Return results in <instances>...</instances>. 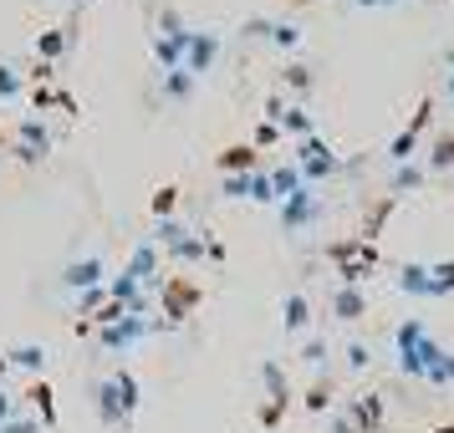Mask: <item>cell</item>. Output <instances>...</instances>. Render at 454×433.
Segmentation results:
<instances>
[{
    "label": "cell",
    "instance_id": "8992f818",
    "mask_svg": "<svg viewBox=\"0 0 454 433\" xmlns=\"http://www.w3.org/2000/svg\"><path fill=\"white\" fill-rule=\"evenodd\" d=\"M363 316H368V290L363 286L332 290V321H363Z\"/></svg>",
    "mask_w": 454,
    "mask_h": 433
},
{
    "label": "cell",
    "instance_id": "f35d334b",
    "mask_svg": "<svg viewBox=\"0 0 454 433\" xmlns=\"http://www.w3.org/2000/svg\"><path fill=\"white\" fill-rule=\"evenodd\" d=\"M77 306H82V316H98V311L107 306V290H103V286H92V290H82V301H77Z\"/></svg>",
    "mask_w": 454,
    "mask_h": 433
},
{
    "label": "cell",
    "instance_id": "d6986e66",
    "mask_svg": "<svg viewBox=\"0 0 454 433\" xmlns=\"http://www.w3.org/2000/svg\"><path fill=\"white\" fill-rule=\"evenodd\" d=\"M454 168V133H439L429 148V174H450Z\"/></svg>",
    "mask_w": 454,
    "mask_h": 433
},
{
    "label": "cell",
    "instance_id": "2e32d148",
    "mask_svg": "<svg viewBox=\"0 0 454 433\" xmlns=\"http://www.w3.org/2000/svg\"><path fill=\"white\" fill-rule=\"evenodd\" d=\"M261 377H266L270 403H281V408H291V383H286V372H281V362H261Z\"/></svg>",
    "mask_w": 454,
    "mask_h": 433
},
{
    "label": "cell",
    "instance_id": "6da1fadb",
    "mask_svg": "<svg viewBox=\"0 0 454 433\" xmlns=\"http://www.w3.org/2000/svg\"><path fill=\"white\" fill-rule=\"evenodd\" d=\"M332 266L342 275V286H363L372 270H378V245H372L368 235H348V240H332L327 245Z\"/></svg>",
    "mask_w": 454,
    "mask_h": 433
},
{
    "label": "cell",
    "instance_id": "681fc988",
    "mask_svg": "<svg viewBox=\"0 0 454 433\" xmlns=\"http://www.w3.org/2000/svg\"><path fill=\"white\" fill-rule=\"evenodd\" d=\"M434 433H454V423H444V429H434Z\"/></svg>",
    "mask_w": 454,
    "mask_h": 433
},
{
    "label": "cell",
    "instance_id": "484cf974",
    "mask_svg": "<svg viewBox=\"0 0 454 433\" xmlns=\"http://www.w3.org/2000/svg\"><path fill=\"white\" fill-rule=\"evenodd\" d=\"M424 179H429V168H419V164L393 168V194H409V189H419Z\"/></svg>",
    "mask_w": 454,
    "mask_h": 433
},
{
    "label": "cell",
    "instance_id": "e575fe53",
    "mask_svg": "<svg viewBox=\"0 0 454 433\" xmlns=\"http://www.w3.org/2000/svg\"><path fill=\"white\" fill-rule=\"evenodd\" d=\"M270 26H276V21H266V16H250V21L240 26V36H246V42H270Z\"/></svg>",
    "mask_w": 454,
    "mask_h": 433
},
{
    "label": "cell",
    "instance_id": "d6a6232c",
    "mask_svg": "<svg viewBox=\"0 0 454 433\" xmlns=\"http://www.w3.org/2000/svg\"><path fill=\"white\" fill-rule=\"evenodd\" d=\"M317 153H327V143L311 133V138H301V143L291 148V164H307V159H317Z\"/></svg>",
    "mask_w": 454,
    "mask_h": 433
},
{
    "label": "cell",
    "instance_id": "5b68a950",
    "mask_svg": "<svg viewBox=\"0 0 454 433\" xmlns=\"http://www.w3.org/2000/svg\"><path fill=\"white\" fill-rule=\"evenodd\" d=\"M215 62H220V36H215V31H189L184 72H189V77H205Z\"/></svg>",
    "mask_w": 454,
    "mask_h": 433
},
{
    "label": "cell",
    "instance_id": "f1b7e54d",
    "mask_svg": "<svg viewBox=\"0 0 454 433\" xmlns=\"http://www.w3.org/2000/svg\"><path fill=\"white\" fill-rule=\"evenodd\" d=\"M429 281H434V301H439V296H454V260L429 266Z\"/></svg>",
    "mask_w": 454,
    "mask_h": 433
},
{
    "label": "cell",
    "instance_id": "836d02e7",
    "mask_svg": "<svg viewBox=\"0 0 454 433\" xmlns=\"http://www.w3.org/2000/svg\"><path fill=\"white\" fill-rule=\"evenodd\" d=\"M327 403H332V383H327V377H317V383H311V392H307V408L322 413Z\"/></svg>",
    "mask_w": 454,
    "mask_h": 433
},
{
    "label": "cell",
    "instance_id": "4316f807",
    "mask_svg": "<svg viewBox=\"0 0 454 433\" xmlns=\"http://www.w3.org/2000/svg\"><path fill=\"white\" fill-rule=\"evenodd\" d=\"M42 362H46V352H42V347H16V352H5V367L42 372Z\"/></svg>",
    "mask_w": 454,
    "mask_h": 433
},
{
    "label": "cell",
    "instance_id": "1f68e13d",
    "mask_svg": "<svg viewBox=\"0 0 454 433\" xmlns=\"http://www.w3.org/2000/svg\"><path fill=\"white\" fill-rule=\"evenodd\" d=\"M270 42L281 46V51H296V46H301V31H296L291 21H276L270 26Z\"/></svg>",
    "mask_w": 454,
    "mask_h": 433
},
{
    "label": "cell",
    "instance_id": "9c48e42d",
    "mask_svg": "<svg viewBox=\"0 0 454 433\" xmlns=\"http://www.w3.org/2000/svg\"><path fill=\"white\" fill-rule=\"evenodd\" d=\"M215 164H220V174H255L261 168V153H255V143H230Z\"/></svg>",
    "mask_w": 454,
    "mask_h": 433
},
{
    "label": "cell",
    "instance_id": "60d3db41",
    "mask_svg": "<svg viewBox=\"0 0 454 433\" xmlns=\"http://www.w3.org/2000/svg\"><path fill=\"white\" fill-rule=\"evenodd\" d=\"M276 133H281V128H276V123H261V128H255V153H261V148H270V143H276Z\"/></svg>",
    "mask_w": 454,
    "mask_h": 433
},
{
    "label": "cell",
    "instance_id": "f546056e",
    "mask_svg": "<svg viewBox=\"0 0 454 433\" xmlns=\"http://www.w3.org/2000/svg\"><path fill=\"white\" fill-rule=\"evenodd\" d=\"M250 199H255V205H276V189H270V168H255V174H250Z\"/></svg>",
    "mask_w": 454,
    "mask_h": 433
},
{
    "label": "cell",
    "instance_id": "f6af8a7d",
    "mask_svg": "<svg viewBox=\"0 0 454 433\" xmlns=\"http://www.w3.org/2000/svg\"><path fill=\"white\" fill-rule=\"evenodd\" d=\"M322 357H327V347H322V342H307V362L311 367H322Z\"/></svg>",
    "mask_w": 454,
    "mask_h": 433
},
{
    "label": "cell",
    "instance_id": "b9f144b4",
    "mask_svg": "<svg viewBox=\"0 0 454 433\" xmlns=\"http://www.w3.org/2000/svg\"><path fill=\"white\" fill-rule=\"evenodd\" d=\"M332 433H357V423H352V413H332Z\"/></svg>",
    "mask_w": 454,
    "mask_h": 433
},
{
    "label": "cell",
    "instance_id": "ba28073f",
    "mask_svg": "<svg viewBox=\"0 0 454 433\" xmlns=\"http://www.w3.org/2000/svg\"><path fill=\"white\" fill-rule=\"evenodd\" d=\"M144 331H148V321H144V316H123V321H113V327H103V347L123 352V347H133V342H138Z\"/></svg>",
    "mask_w": 454,
    "mask_h": 433
},
{
    "label": "cell",
    "instance_id": "7c38bea8",
    "mask_svg": "<svg viewBox=\"0 0 454 433\" xmlns=\"http://www.w3.org/2000/svg\"><path fill=\"white\" fill-rule=\"evenodd\" d=\"M98 418H103L107 429H123V423H128L123 398H118V383H113V377H107L103 388H98Z\"/></svg>",
    "mask_w": 454,
    "mask_h": 433
},
{
    "label": "cell",
    "instance_id": "5bb4252c",
    "mask_svg": "<svg viewBox=\"0 0 454 433\" xmlns=\"http://www.w3.org/2000/svg\"><path fill=\"white\" fill-rule=\"evenodd\" d=\"M200 301V290L194 286H179L174 275H168V290H164V306H168V321H184L189 316V306Z\"/></svg>",
    "mask_w": 454,
    "mask_h": 433
},
{
    "label": "cell",
    "instance_id": "ac0fdd59",
    "mask_svg": "<svg viewBox=\"0 0 454 433\" xmlns=\"http://www.w3.org/2000/svg\"><path fill=\"white\" fill-rule=\"evenodd\" d=\"M270 189H276V205H281V199H291V194L301 189V168H296V164L270 168Z\"/></svg>",
    "mask_w": 454,
    "mask_h": 433
},
{
    "label": "cell",
    "instance_id": "ab89813d",
    "mask_svg": "<svg viewBox=\"0 0 454 433\" xmlns=\"http://www.w3.org/2000/svg\"><path fill=\"white\" fill-rule=\"evenodd\" d=\"M368 362H372L368 342H352V347H348V367H357V372H363V367H368Z\"/></svg>",
    "mask_w": 454,
    "mask_h": 433
},
{
    "label": "cell",
    "instance_id": "4dcf8cb0",
    "mask_svg": "<svg viewBox=\"0 0 454 433\" xmlns=\"http://www.w3.org/2000/svg\"><path fill=\"white\" fill-rule=\"evenodd\" d=\"M159 36H168V42H189L184 21H179V11H159Z\"/></svg>",
    "mask_w": 454,
    "mask_h": 433
},
{
    "label": "cell",
    "instance_id": "74e56055",
    "mask_svg": "<svg viewBox=\"0 0 454 433\" xmlns=\"http://www.w3.org/2000/svg\"><path fill=\"white\" fill-rule=\"evenodd\" d=\"M0 97H21V72L0 62Z\"/></svg>",
    "mask_w": 454,
    "mask_h": 433
},
{
    "label": "cell",
    "instance_id": "9a60e30c",
    "mask_svg": "<svg viewBox=\"0 0 454 433\" xmlns=\"http://www.w3.org/2000/svg\"><path fill=\"white\" fill-rule=\"evenodd\" d=\"M281 321H286V331H307L311 327V306L301 290H291L286 301H281Z\"/></svg>",
    "mask_w": 454,
    "mask_h": 433
},
{
    "label": "cell",
    "instance_id": "d4e9b609",
    "mask_svg": "<svg viewBox=\"0 0 454 433\" xmlns=\"http://www.w3.org/2000/svg\"><path fill=\"white\" fill-rule=\"evenodd\" d=\"M67 42H72L67 31H46L42 42H36V57H42V66H51V62H57V57L67 51Z\"/></svg>",
    "mask_w": 454,
    "mask_h": 433
},
{
    "label": "cell",
    "instance_id": "8fae6325",
    "mask_svg": "<svg viewBox=\"0 0 454 433\" xmlns=\"http://www.w3.org/2000/svg\"><path fill=\"white\" fill-rule=\"evenodd\" d=\"M62 281H67L72 290H92V286H103V260H98V255H87V260H72Z\"/></svg>",
    "mask_w": 454,
    "mask_h": 433
},
{
    "label": "cell",
    "instance_id": "30bf717a",
    "mask_svg": "<svg viewBox=\"0 0 454 433\" xmlns=\"http://www.w3.org/2000/svg\"><path fill=\"white\" fill-rule=\"evenodd\" d=\"M123 275H128V281H138V286H144V281H153V275H159V245H153V240H144V245L128 255Z\"/></svg>",
    "mask_w": 454,
    "mask_h": 433
},
{
    "label": "cell",
    "instance_id": "bcb514c9",
    "mask_svg": "<svg viewBox=\"0 0 454 433\" xmlns=\"http://www.w3.org/2000/svg\"><path fill=\"white\" fill-rule=\"evenodd\" d=\"M444 97L454 103V72H444Z\"/></svg>",
    "mask_w": 454,
    "mask_h": 433
},
{
    "label": "cell",
    "instance_id": "7dc6e473",
    "mask_svg": "<svg viewBox=\"0 0 454 433\" xmlns=\"http://www.w3.org/2000/svg\"><path fill=\"white\" fill-rule=\"evenodd\" d=\"M357 5H363V11H372V5H398V0H357Z\"/></svg>",
    "mask_w": 454,
    "mask_h": 433
},
{
    "label": "cell",
    "instance_id": "ffe728a7",
    "mask_svg": "<svg viewBox=\"0 0 454 433\" xmlns=\"http://www.w3.org/2000/svg\"><path fill=\"white\" fill-rule=\"evenodd\" d=\"M276 123L286 128L296 143H301V138H311V118H307V107H281V118H276Z\"/></svg>",
    "mask_w": 454,
    "mask_h": 433
},
{
    "label": "cell",
    "instance_id": "d590c367",
    "mask_svg": "<svg viewBox=\"0 0 454 433\" xmlns=\"http://www.w3.org/2000/svg\"><path fill=\"white\" fill-rule=\"evenodd\" d=\"M286 87H291V92H311V66L291 62V66H286Z\"/></svg>",
    "mask_w": 454,
    "mask_h": 433
},
{
    "label": "cell",
    "instance_id": "7bdbcfd3",
    "mask_svg": "<svg viewBox=\"0 0 454 433\" xmlns=\"http://www.w3.org/2000/svg\"><path fill=\"white\" fill-rule=\"evenodd\" d=\"M0 433H36L31 418H11V423H0Z\"/></svg>",
    "mask_w": 454,
    "mask_h": 433
},
{
    "label": "cell",
    "instance_id": "cb8c5ba5",
    "mask_svg": "<svg viewBox=\"0 0 454 433\" xmlns=\"http://www.w3.org/2000/svg\"><path fill=\"white\" fill-rule=\"evenodd\" d=\"M31 403H36V418H46V429H51V423H57V403H51V383H42V377H36V383H31Z\"/></svg>",
    "mask_w": 454,
    "mask_h": 433
},
{
    "label": "cell",
    "instance_id": "ee69618b",
    "mask_svg": "<svg viewBox=\"0 0 454 433\" xmlns=\"http://www.w3.org/2000/svg\"><path fill=\"white\" fill-rule=\"evenodd\" d=\"M11 418H16V398L0 388V423H11Z\"/></svg>",
    "mask_w": 454,
    "mask_h": 433
},
{
    "label": "cell",
    "instance_id": "277c9868",
    "mask_svg": "<svg viewBox=\"0 0 454 433\" xmlns=\"http://www.w3.org/2000/svg\"><path fill=\"white\" fill-rule=\"evenodd\" d=\"M317 189H296V194H291V199H281V229H286V235H301V229H311L317 225Z\"/></svg>",
    "mask_w": 454,
    "mask_h": 433
},
{
    "label": "cell",
    "instance_id": "3957f363",
    "mask_svg": "<svg viewBox=\"0 0 454 433\" xmlns=\"http://www.w3.org/2000/svg\"><path fill=\"white\" fill-rule=\"evenodd\" d=\"M429 123H434V97H424V103H419V112L409 118V128H403V133L393 138V148H388L393 168H403L413 159V148H419V138H424V128H429Z\"/></svg>",
    "mask_w": 454,
    "mask_h": 433
},
{
    "label": "cell",
    "instance_id": "4fadbf2b",
    "mask_svg": "<svg viewBox=\"0 0 454 433\" xmlns=\"http://www.w3.org/2000/svg\"><path fill=\"white\" fill-rule=\"evenodd\" d=\"M296 168H301V184L311 189V184H322V179H332V174H342V159L327 148V153H317V159H307V164H296Z\"/></svg>",
    "mask_w": 454,
    "mask_h": 433
},
{
    "label": "cell",
    "instance_id": "e0dca14e",
    "mask_svg": "<svg viewBox=\"0 0 454 433\" xmlns=\"http://www.w3.org/2000/svg\"><path fill=\"white\" fill-rule=\"evenodd\" d=\"M398 290H409V296H429V301H434L429 266H403V270H398Z\"/></svg>",
    "mask_w": 454,
    "mask_h": 433
},
{
    "label": "cell",
    "instance_id": "52a82bcc",
    "mask_svg": "<svg viewBox=\"0 0 454 433\" xmlns=\"http://www.w3.org/2000/svg\"><path fill=\"white\" fill-rule=\"evenodd\" d=\"M46 148H51V133H46V123H42V118H26V123H21V138H16V159H21V164H36Z\"/></svg>",
    "mask_w": 454,
    "mask_h": 433
},
{
    "label": "cell",
    "instance_id": "83f0119b",
    "mask_svg": "<svg viewBox=\"0 0 454 433\" xmlns=\"http://www.w3.org/2000/svg\"><path fill=\"white\" fill-rule=\"evenodd\" d=\"M174 205H179V184H164V189H153V220H174Z\"/></svg>",
    "mask_w": 454,
    "mask_h": 433
},
{
    "label": "cell",
    "instance_id": "7402d4cb",
    "mask_svg": "<svg viewBox=\"0 0 454 433\" xmlns=\"http://www.w3.org/2000/svg\"><path fill=\"white\" fill-rule=\"evenodd\" d=\"M189 240V229L184 225H174V220H159V229H153V245L159 250H168V255H174V250L184 245Z\"/></svg>",
    "mask_w": 454,
    "mask_h": 433
},
{
    "label": "cell",
    "instance_id": "603a6c76",
    "mask_svg": "<svg viewBox=\"0 0 454 433\" xmlns=\"http://www.w3.org/2000/svg\"><path fill=\"white\" fill-rule=\"evenodd\" d=\"M424 383H439V388H454V352H434V362H429V377Z\"/></svg>",
    "mask_w": 454,
    "mask_h": 433
},
{
    "label": "cell",
    "instance_id": "7a4b0ae2",
    "mask_svg": "<svg viewBox=\"0 0 454 433\" xmlns=\"http://www.w3.org/2000/svg\"><path fill=\"white\" fill-rule=\"evenodd\" d=\"M393 342H398V372L403 377H429V362H434V352H439V342L429 336L424 321H403V327L393 331Z\"/></svg>",
    "mask_w": 454,
    "mask_h": 433
},
{
    "label": "cell",
    "instance_id": "44dd1931",
    "mask_svg": "<svg viewBox=\"0 0 454 433\" xmlns=\"http://www.w3.org/2000/svg\"><path fill=\"white\" fill-rule=\"evenodd\" d=\"M189 92H194V77H189L184 66H179V72H164V97L168 103H189Z\"/></svg>",
    "mask_w": 454,
    "mask_h": 433
},
{
    "label": "cell",
    "instance_id": "c3c4849f",
    "mask_svg": "<svg viewBox=\"0 0 454 433\" xmlns=\"http://www.w3.org/2000/svg\"><path fill=\"white\" fill-rule=\"evenodd\" d=\"M444 66H450V72H454V46H450V51H444Z\"/></svg>",
    "mask_w": 454,
    "mask_h": 433
},
{
    "label": "cell",
    "instance_id": "8d00e7d4",
    "mask_svg": "<svg viewBox=\"0 0 454 433\" xmlns=\"http://www.w3.org/2000/svg\"><path fill=\"white\" fill-rule=\"evenodd\" d=\"M225 199H250V174H225Z\"/></svg>",
    "mask_w": 454,
    "mask_h": 433
}]
</instances>
